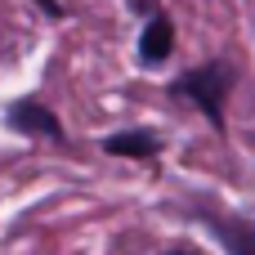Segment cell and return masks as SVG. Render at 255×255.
Wrapping results in <instances>:
<instances>
[{
  "label": "cell",
  "mask_w": 255,
  "mask_h": 255,
  "mask_svg": "<svg viewBox=\"0 0 255 255\" xmlns=\"http://www.w3.org/2000/svg\"><path fill=\"white\" fill-rule=\"evenodd\" d=\"M224 90H229V63H206V67H197V72H184V76L170 85V94L193 99V103L206 112V121L220 126V130H224Z\"/></svg>",
  "instance_id": "1"
},
{
  "label": "cell",
  "mask_w": 255,
  "mask_h": 255,
  "mask_svg": "<svg viewBox=\"0 0 255 255\" xmlns=\"http://www.w3.org/2000/svg\"><path fill=\"white\" fill-rule=\"evenodd\" d=\"M9 126H13V130H22V134H49V139H63L58 117H54V112H45V103H36V99L13 103V108H9Z\"/></svg>",
  "instance_id": "2"
},
{
  "label": "cell",
  "mask_w": 255,
  "mask_h": 255,
  "mask_svg": "<svg viewBox=\"0 0 255 255\" xmlns=\"http://www.w3.org/2000/svg\"><path fill=\"white\" fill-rule=\"evenodd\" d=\"M211 229L229 242L233 255H255V220H211Z\"/></svg>",
  "instance_id": "3"
},
{
  "label": "cell",
  "mask_w": 255,
  "mask_h": 255,
  "mask_svg": "<svg viewBox=\"0 0 255 255\" xmlns=\"http://www.w3.org/2000/svg\"><path fill=\"white\" fill-rule=\"evenodd\" d=\"M103 148L117 152V157H152V152L161 148V139L148 134V130H126V134H112Z\"/></svg>",
  "instance_id": "4"
},
{
  "label": "cell",
  "mask_w": 255,
  "mask_h": 255,
  "mask_svg": "<svg viewBox=\"0 0 255 255\" xmlns=\"http://www.w3.org/2000/svg\"><path fill=\"white\" fill-rule=\"evenodd\" d=\"M170 45H175V36H170V22L157 13L148 27H143V40H139V54L148 58V63H161L166 54H170Z\"/></svg>",
  "instance_id": "5"
},
{
  "label": "cell",
  "mask_w": 255,
  "mask_h": 255,
  "mask_svg": "<svg viewBox=\"0 0 255 255\" xmlns=\"http://www.w3.org/2000/svg\"><path fill=\"white\" fill-rule=\"evenodd\" d=\"M36 4H45L49 13H63V9H58V0H36Z\"/></svg>",
  "instance_id": "6"
},
{
  "label": "cell",
  "mask_w": 255,
  "mask_h": 255,
  "mask_svg": "<svg viewBox=\"0 0 255 255\" xmlns=\"http://www.w3.org/2000/svg\"><path fill=\"white\" fill-rule=\"evenodd\" d=\"M166 255H197V251H188V247H179V251H166Z\"/></svg>",
  "instance_id": "7"
}]
</instances>
